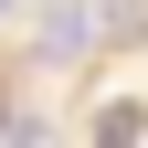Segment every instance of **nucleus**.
<instances>
[{
	"mask_svg": "<svg viewBox=\"0 0 148 148\" xmlns=\"http://www.w3.org/2000/svg\"><path fill=\"white\" fill-rule=\"evenodd\" d=\"M0 138H11V106H0Z\"/></svg>",
	"mask_w": 148,
	"mask_h": 148,
	"instance_id": "obj_2",
	"label": "nucleus"
},
{
	"mask_svg": "<svg viewBox=\"0 0 148 148\" xmlns=\"http://www.w3.org/2000/svg\"><path fill=\"white\" fill-rule=\"evenodd\" d=\"M95 148H138V106H106L95 116Z\"/></svg>",
	"mask_w": 148,
	"mask_h": 148,
	"instance_id": "obj_1",
	"label": "nucleus"
}]
</instances>
